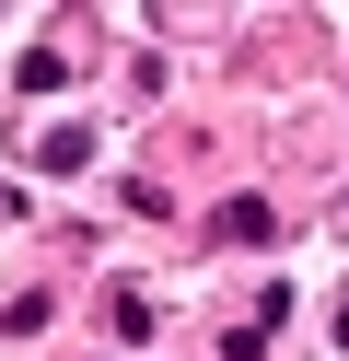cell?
Returning <instances> with one entry per match:
<instances>
[{
    "label": "cell",
    "instance_id": "cell-1",
    "mask_svg": "<svg viewBox=\"0 0 349 361\" xmlns=\"http://www.w3.org/2000/svg\"><path fill=\"white\" fill-rule=\"evenodd\" d=\"M209 233H221V245H268L279 210H268V198H221V210H209Z\"/></svg>",
    "mask_w": 349,
    "mask_h": 361
},
{
    "label": "cell",
    "instance_id": "cell-2",
    "mask_svg": "<svg viewBox=\"0 0 349 361\" xmlns=\"http://www.w3.org/2000/svg\"><path fill=\"white\" fill-rule=\"evenodd\" d=\"M35 164H47V175H82V164H93V128H47Z\"/></svg>",
    "mask_w": 349,
    "mask_h": 361
},
{
    "label": "cell",
    "instance_id": "cell-3",
    "mask_svg": "<svg viewBox=\"0 0 349 361\" xmlns=\"http://www.w3.org/2000/svg\"><path fill=\"white\" fill-rule=\"evenodd\" d=\"M338 350H349V303H338Z\"/></svg>",
    "mask_w": 349,
    "mask_h": 361
}]
</instances>
